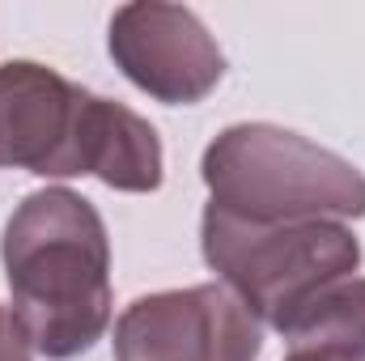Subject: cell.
<instances>
[{"label":"cell","instance_id":"1","mask_svg":"<svg viewBox=\"0 0 365 361\" xmlns=\"http://www.w3.org/2000/svg\"><path fill=\"white\" fill-rule=\"evenodd\" d=\"M0 260L9 310L34 353L68 361L102 340L110 323V238L86 195L68 187L26 195L4 225Z\"/></svg>","mask_w":365,"mask_h":361},{"label":"cell","instance_id":"2","mask_svg":"<svg viewBox=\"0 0 365 361\" xmlns=\"http://www.w3.org/2000/svg\"><path fill=\"white\" fill-rule=\"evenodd\" d=\"M204 183L212 208L259 221H344L365 217V175L340 153L276 128L234 123L204 149Z\"/></svg>","mask_w":365,"mask_h":361},{"label":"cell","instance_id":"3","mask_svg":"<svg viewBox=\"0 0 365 361\" xmlns=\"http://www.w3.org/2000/svg\"><path fill=\"white\" fill-rule=\"evenodd\" d=\"M200 243L221 285L276 332L306 298L353 276L361 264V243L344 221L259 225L208 204Z\"/></svg>","mask_w":365,"mask_h":361},{"label":"cell","instance_id":"4","mask_svg":"<svg viewBox=\"0 0 365 361\" xmlns=\"http://www.w3.org/2000/svg\"><path fill=\"white\" fill-rule=\"evenodd\" d=\"M259 319L225 285L136 298L115 323V361H255Z\"/></svg>","mask_w":365,"mask_h":361},{"label":"cell","instance_id":"5","mask_svg":"<svg viewBox=\"0 0 365 361\" xmlns=\"http://www.w3.org/2000/svg\"><path fill=\"white\" fill-rule=\"evenodd\" d=\"M110 60L158 102L191 106L221 86L225 56L208 26L182 4H123L110 17Z\"/></svg>","mask_w":365,"mask_h":361},{"label":"cell","instance_id":"6","mask_svg":"<svg viewBox=\"0 0 365 361\" xmlns=\"http://www.w3.org/2000/svg\"><path fill=\"white\" fill-rule=\"evenodd\" d=\"M90 90L34 60L0 64V166L68 179L81 175V111Z\"/></svg>","mask_w":365,"mask_h":361},{"label":"cell","instance_id":"7","mask_svg":"<svg viewBox=\"0 0 365 361\" xmlns=\"http://www.w3.org/2000/svg\"><path fill=\"white\" fill-rule=\"evenodd\" d=\"M81 175H98L115 191L162 187V141L149 119L110 98H86L81 111Z\"/></svg>","mask_w":365,"mask_h":361},{"label":"cell","instance_id":"8","mask_svg":"<svg viewBox=\"0 0 365 361\" xmlns=\"http://www.w3.org/2000/svg\"><path fill=\"white\" fill-rule=\"evenodd\" d=\"M293 353L327 361H365V280L344 276L306 298L280 327Z\"/></svg>","mask_w":365,"mask_h":361},{"label":"cell","instance_id":"9","mask_svg":"<svg viewBox=\"0 0 365 361\" xmlns=\"http://www.w3.org/2000/svg\"><path fill=\"white\" fill-rule=\"evenodd\" d=\"M0 361H34V345L9 306H0Z\"/></svg>","mask_w":365,"mask_h":361},{"label":"cell","instance_id":"10","mask_svg":"<svg viewBox=\"0 0 365 361\" xmlns=\"http://www.w3.org/2000/svg\"><path fill=\"white\" fill-rule=\"evenodd\" d=\"M289 361H327V357H314V353H293Z\"/></svg>","mask_w":365,"mask_h":361}]
</instances>
